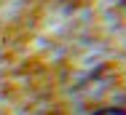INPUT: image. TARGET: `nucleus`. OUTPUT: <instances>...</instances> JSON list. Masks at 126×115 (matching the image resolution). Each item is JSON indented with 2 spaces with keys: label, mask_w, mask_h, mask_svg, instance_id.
<instances>
[{
  "label": "nucleus",
  "mask_w": 126,
  "mask_h": 115,
  "mask_svg": "<svg viewBox=\"0 0 126 115\" xmlns=\"http://www.w3.org/2000/svg\"><path fill=\"white\" fill-rule=\"evenodd\" d=\"M94 115H126V110H121V107H102Z\"/></svg>",
  "instance_id": "1"
}]
</instances>
